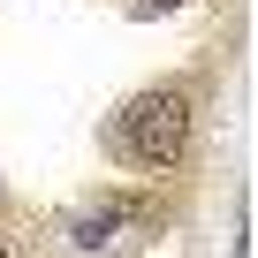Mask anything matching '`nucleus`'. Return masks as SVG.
Here are the masks:
<instances>
[{"label": "nucleus", "mask_w": 258, "mask_h": 258, "mask_svg": "<svg viewBox=\"0 0 258 258\" xmlns=\"http://www.w3.org/2000/svg\"><path fill=\"white\" fill-rule=\"evenodd\" d=\"M145 8H182V0H145Z\"/></svg>", "instance_id": "2"}, {"label": "nucleus", "mask_w": 258, "mask_h": 258, "mask_svg": "<svg viewBox=\"0 0 258 258\" xmlns=\"http://www.w3.org/2000/svg\"><path fill=\"white\" fill-rule=\"evenodd\" d=\"M190 121H198V99L182 84H152V91H137L114 114V152L137 160V167H152V175H167L190 152Z\"/></svg>", "instance_id": "1"}, {"label": "nucleus", "mask_w": 258, "mask_h": 258, "mask_svg": "<svg viewBox=\"0 0 258 258\" xmlns=\"http://www.w3.org/2000/svg\"><path fill=\"white\" fill-rule=\"evenodd\" d=\"M0 258H8V235H0Z\"/></svg>", "instance_id": "3"}]
</instances>
